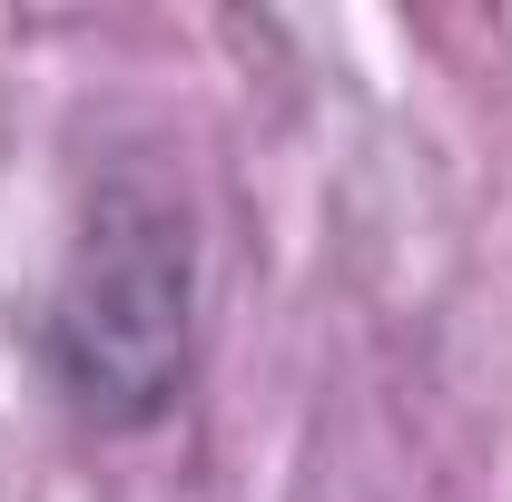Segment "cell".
Returning a JSON list of instances; mask_svg holds the SVG:
<instances>
[{"label": "cell", "instance_id": "6da1fadb", "mask_svg": "<svg viewBox=\"0 0 512 502\" xmlns=\"http://www.w3.org/2000/svg\"><path fill=\"white\" fill-rule=\"evenodd\" d=\"M188 345H197V217L178 188L119 168L89 188L69 266L40 315L50 384L79 424L148 434L188 384Z\"/></svg>", "mask_w": 512, "mask_h": 502}]
</instances>
